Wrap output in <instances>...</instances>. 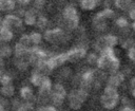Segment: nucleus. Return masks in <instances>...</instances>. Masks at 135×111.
<instances>
[{
    "instance_id": "1",
    "label": "nucleus",
    "mask_w": 135,
    "mask_h": 111,
    "mask_svg": "<svg viewBox=\"0 0 135 111\" xmlns=\"http://www.w3.org/2000/svg\"><path fill=\"white\" fill-rule=\"evenodd\" d=\"M43 38L51 43H58V42H63L68 40L69 36L65 34L61 29H54V30H47L44 32Z\"/></svg>"
},
{
    "instance_id": "2",
    "label": "nucleus",
    "mask_w": 135,
    "mask_h": 111,
    "mask_svg": "<svg viewBox=\"0 0 135 111\" xmlns=\"http://www.w3.org/2000/svg\"><path fill=\"white\" fill-rule=\"evenodd\" d=\"M1 24H2L3 27H7V29H12V27L19 29V27L22 26V20H21V18H19L16 15L8 14L1 21Z\"/></svg>"
},
{
    "instance_id": "3",
    "label": "nucleus",
    "mask_w": 135,
    "mask_h": 111,
    "mask_svg": "<svg viewBox=\"0 0 135 111\" xmlns=\"http://www.w3.org/2000/svg\"><path fill=\"white\" fill-rule=\"evenodd\" d=\"M86 55V51L84 48H75L73 50H70L69 52H66V56H68V61H76L78 59L83 58Z\"/></svg>"
},
{
    "instance_id": "4",
    "label": "nucleus",
    "mask_w": 135,
    "mask_h": 111,
    "mask_svg": "<svg viewBox=\"0 0 135 111\" xmlns=\"http://www.w3.org/2000/svg\"><path fill=\"white\" fill-rule=\"evenodd\" d=\"M118 100H119V96H108V95L102 94L100 97L101 105L103 106V108L109 109V110L114 109L117 106Z\"/></svg>"
},
{
    "instance_id": "5",
    "label": "nucleus",
    "mask_w": 135,
    "mask_h": 111,
    "mask_svg": "<svg viewBox=\"0 0 135 111\" xmlns=\"http://www.w3.org/2000/svg\"><path fill=\"white\" fill-rule=\"evenodd\" d=\"M93 25L95 26L96 30L98 31H104L107 29V22H105V18L101 15V13H97L94 18H93Z\"/></svg>"
},
{
    "instance_id": "6",
    "label": "nucleus",
    "mask_w": 135,
    "mask_h": 111,
    "mask_svg": "<svg viewBox=\"0 0 135 111\" xmlns=\"http://www.w3.org/2000/svg\"><path fill=\"white\" fill-rule=\"evenodd\" d=\"M68 98H69V106L73 109V110H78L81 108L82 106V103L79 100V98L77 97L76 95V90H73L69 93L68 95Z\"/></svg>"
},
{
    "instance_id": "7",
    "label": "nucleus",
    "mask_w": 135,
    "mask_h": 111,
    "mask_svg": "<svg viewBox=\"0 0 135 111\" xmlns=\"http://www.w3.org/2000/svg\"><path fill=\"white\" fill-rule=\"evenodd\" d=\"M24 22L27 25H34L36 24V20H37V13L35 11V8H31L28 11H25L24 14Z\"/></svg>"
},
{
    "instance_id": "8",
    "label": "nucleus",
    "mask_w": 135,
    "mask_h": 111,
    "mask_svg": "<svg viewBox=\"0 0 135 111\" xmlns=\"http://www.w3.org/2000/svg\"><path fill=\"white\" fill-rule=\"evenodd\" d=\"M63 17H64V20H73V19L79 18L76 8L73 7V6H66L64 8V11H63Z\"/></svg>"
},
{
    "instance_id": "9",
    "label": "nucleus",
    "mask_w": 135,
    "mask_h": 111,
    "mask_svg": "<svg viewBox=\"0 0 135 111\" xmlns=\"http://www.w3.org/2000/svg\"><path fill=\"white\" fill-rule=\"evenodd\" d=\"M14 63L16 64L17 69L19 71H25L27 70L28 68V61L24 58V57H15V60H14Z\"/></svg>"
},
{
    "instance_id": "10",
    "label": "nucleus",
    "mask_w": 135,
    "mask_h": 111,
    "mask_svg": "<svg viewBox=\"0 0 135 111\" xmlns=\"http://www.w3.org/2000/svg\"><path fill=\"white\" fill-rule=\"evenodd\" d=\"M13 32L11 29H7V27H1L0 30V39L4 42H7V41H11L13 39Z\"/></svg>"
},
{
    "instance_id": "11",
    "label": "nucleus",
    "mask_w": 135,
    "mask_h": 111,
    "mask_svg": "<svg viewBox=\"0 0 135 111\" xmlns=\"http://www.w3.org/2000/svg\"><path fill=\"white\" fill-rule=\"evenodd\" d=\"M27 50L28 48H25L24 45H22L21 43L17 42L15 44V48H14V54H15V57H24L27 53Z\"/></svg>"
},
{
    "instance_id": "12",
    "label": "nucleus",
    "mask_w": 135,
    "mask_h": 111,
    "mask_svg": "<svg viewBox=\"0 0 135 111\" xmlns=\"http://www.w3.org/2000/svg\"><path fill=\"white\" fill-rule=\"evenodd\" d=\"M20 96H21L24 100L31 101V99L33 98L34 94H33V91H32V89H31L30 87L24 86V87H22V88L20 89Z\"/></svg>"
},
{
    "instance_id": "13",
    "label": "nucleus",
    "mask_w": 135,
    "mask_h": 111,
    "mask_svg": "<svg viewBox=\"0 0 135 111\" xmlns=\"http://www.w3.org/2000/svg\"><path fill=\"white\" fill-rule=\"evenodd\" d=\"M0 92L3 96L5 97H9V96H13L14 95V92H15V88L12 84L9 85H4L0 88Z\"/></svg>"
},
{
    "instance_id": "14",
    "label": "nucleus",
    "mask_w": 135,
    "mask_h": 111,
    "mask_svg": "<svg viewBox=\"0 0 135 111\" xmlns=\"http://www.w3.org/2000/svg\"><path fill=\"white\" fill-rule=\"evenodd\" d=\"M110 61H111V59H110L109 57H107L105 55L101 54V56L98 57V60H97V67H98L99 69H101V70H105V69H108V67H109Z\"/></svg>"
},
{
    "instance_id": "15",
    "label": "nucleus",
    "mask_w": 135,
    "mask_h": 111,
    "mask_svg": "<svg viewBox=\"0 0 135 111\" xmlns=\"http://www.w3.org/2000/svg\"><path fill=\"white\" fill-rule=\"evenodd\" d=\"M43 78H44V76H43L42 74H40V73H38V72L35 71V72L32 74V76H31V82H32L34 86L39 87V86L41 85Z\"/></svg>"
},
{
    "instance_id": "16",
    "label": "nucleus",
    "mask_w": 135,
    "mask_h": 111,
    "mask_svg": "<svg viewBox=\"0 0 135 111\" xmlns=\"http://www.w3.org/2000/svg\"><path fill=\"white\" fill-rule=\"evenodd\" d=\"M104 40H105L107 47H108V48H112V49H113V47H115V45L118 43L117 37H116L115 35H111V34L105 35V36H104Z\"/></svg>"
},
{
    "instance_id": "17",
    "label": "nucleus",
    "mask_w": 135,
    "mask_h": 111,
    "mask_svg": "<svg viewBox=\"0 0 135 111\" xmlns=\"http://www.w3.org/2000/svg\"><path fill=\"white\" fill-rule=\"evenodd\" d=\"M53 59H54L56 67H59V66L63 64L65 61H68V56H66V53H61V54L53 56Z\"/></svg>"
},
{
    "instance_id": "18",
    "label": "nucleus",
    "mask_w": 135,
    "mask_h": 111,
    "mask_svg": "<svg viewBox=\"0 0 135 111\" xmlns=\"http://www.w3.org/2000/svg\"><path fill=\"white\" fill-rule=\"evenodd\" d=\"M120 67V62L118 60V58L114 59V60H111L110 63H109V67H108V70L111 74H115L118 72V69Z\"/></svg>"
},
{
    "instance_id": "19",
    "label": "nucleus",
    "mask_w": 135,
    "mask_h": 111,
    "mask_svg": "<svg viewBox=\"0 0 135 111\" xmlns=\"http://www.w3.org/2000/svg\"><path fill=\"white\" fill-rule=\"evenodd\" d=\"M97 5V1L96 0H81V7L83 10L90 11L95 8Z\"/></svg>"
},
{
    "instance_id": "20",
    "label": "nucleus",
    "mask_w": 135,
    "mask_h": 111,
    "mask_svg": "<svg viewBox=\"0 0 135 111\" xmlns=\"http://www.w3.org/2000/svg\"><path fill=\"white\" fill-rule=\"evenodd\" d=\"M115 5L120 10H128L132 5V0H115Z\"/></svg>"
},
{
    "instance_id": "21",
    "label": "nucleus",
    "mask_w": 135,
    "mask_h": 111,
    "mask_svg": "<svg viewBox=\"0 0 135 111\" xmlns=\"http://www.w3.org/2000/svg\"><path fill=\"white\" fill-rule=\"evenodd\" d=\"M50 99L52 100V103L54 104V106H61L63 100H64V97L56 94V93H53L51 92V95H50Z\"/></svg>"
},
{
    "instance_id": "22",
    "label": "nucleus",
    "mask_w": 135,
    "mask_h": 111,
    "mask_svg": "<svg viewBox=\"0 0 135 111\" xmlns=\"http://www.w3.org/2000/svg\"><path fill=\"white\" fill-rule=\"evenodd\" d=\"M13 54V50L9 45L7 44H3L0 47V56L5 58V57H9Z\"/></svg>"
},
{
    "instance_id": "23",
    "label": "nucleus",
    "mask_w": 135,
    "mask_h": 111,
    "mask_svg": "<svg viewBox=\"0 0 135 111\" xmlns=\"http://www.w3.org/2000/svg\"><path fill=\"white\" fill-rule=\"evenodd\" d=\"M81 80L86 81V82H89V84L92 85V82L95 80V74H94V72L93 71H86V72H84L82 74V76H81Z\"/></svg>"
},
{
    "instance_id": "24",
    "label": "nucleus",
    "mask_w": 135,
    "mask_h": 111,
    "mask_svg": "<svg viewBox=\"0 0 135 111\" xmlns=\"http://www.w3.org/2000/svg\"><path fill=\"white\" fill-rule=\"evenodd\" d=\"M120 84H121V82H120V80L118 79V77L116 76V74H112V75L109 77V79H108V86H110V87H113V88H116V89H117Z\"/></svg>"
},
{
    "instance_id": "25",
    "label": "nucleus",
    "mask_w": 135,
    "mask_h": 111,
    "mask_svg": "<svg viewBox=\"0 0 135 111\" xmlns=\"http://www.w3.org/2000/svg\"><path fill=\"white\" fill-rule=\"evenodd\" d=\"M52 92L53 93H56V94H58V95H60L62 97H65L66 96V91H65V89L63 88V86L61 84H56L54 86Z\"/></svg>"
},
{
    "instance_id": "26",
    "label": "nucleus",
    "mask_w": 135,
    "mask_h": 111,
    "mask_svg": "<svg viewBox=\"0 0 135 111\" xmlns=\"http://www.w3.org/2000/svg\"><path fill=\"white\" fill-rule=\"evenodd\" d=\"M15 1L14 0H5L1 4V11H13L15 8Z\"/></svg>"
},
{
    "instance_id": "27",
    "label": "nucleus",
    "mask_w": 135,
    "mask_h": 111,
    "mask_svg": "<svg viewBox=\"0 0 135 111\" xmlns=\"http://www.w3.org/2000/svg\"><path fill=\"white\" fill-rule=\"evenodd\" d=\"M76 95H77V97L79 98V100H80L81 103H84V101L86 100L88 96H89V92L79 88V89L76 90Z\"/></svg>"
},
{
    "instance_id": "28",
    "label": "nucleus",
    "mask_w": 135,
    "mask_h": 111,
    "mask_svg": "<svg viewBox=\"0 0 135 111\" xmlns=\"http://www.w3.org/2000/svg\"><path fill=\"white\" fill-rule=\"evenodd\" d=\"M30 38H31L32 43L38 44V43H40L41 40H42V35H41L40 33H38V32H33V33H31Z\"/></svg>"
},
{
    "instance_id": "29",
    "label": "nucleus",
    "mask_w": 135,
    "mask_h": 111,
    "mask_svg": "<svg viewBox=\"0 0 135 111\" xmlns=\"http://www.w3.org/2000/svg\"><path fill=\"white\" fill-rule=\"evenodd\" d=\"M33 110H34V107H33V104L31 101H26L24 104H21L16 109V111H33Z\"/></svg>"
},
{
    "instance_id": "30",
    "label": "nucleus",
    "mask_w": 135,
    "mask_h": 111,
    "mask_svg": "<svg viewBox=\"0 0 135 111\" xmlns=\"http://www.w3.org/2000/svg\"><path fill=\"white\" fill-rule=\"evenodd\" d=\"M19 43H21L22 45H24L25 48H30L32 41H31V38H30V35H26V34H23L21 35L20 39H19Z\"/></svg>"
},
{
    "instance_id": "31",
    "label": "nucleus",
    "mask_w": 135,
    "mask_h": 111,
    "mask_svg": "<svg viewBox=\"0 0 135 111\" xmlns=\"http://www.w3.org/2000/svg\"><path fill=\"white\" fill-rule=\"evenodd\" d=\"M103 94L104 95H108V96H119L117 89L116 88H113V87H110V86H107L104 88Z\"/></svg>"
},
{
    "instance_id": "32",
    "label": "nucleus",
    "mask_w": 135,
    "mask_h": 111,
    "mask_svg": "<svg viewBox=\"0 0 135 111\" xmlns=\"http://www.w3.org/2000/svg\"><path fill=\"white\" fill-rule=\"evenodd\" d=\"M46 24H47V19H46L45 17L39 16V17L37 18V20H36V25H37V27H39V29H44V27L46 26Z\"/></svg>"
},
{
    "instance_id": "33",
    "label": "nucleus",
    "mask_w": 135,
    "mask_h": 111,
    "mask_svg": "<svg viewBox=\"0 0 135 111\" xmlns=\"http://www.w3.org/2000/svg\"><path fill=\"white\" fill-rule=\"evenodd\" d=\"M105 48H108V47H107V43H105L104 37H100V38L97 40V42H96V49H97L98 51L102 52Z\"/></svg>"
},
{
    "instance_id": "34",
    "label": "nucleus",
    "mask_w": 135,
    "mask_h": 111,
    "mask_svg": "<svg viewBox=\"0 0 135 111\" xmlns=\"http://www.w3.org/2000/svg\"><path fill=\"white\" fill-rule=\"evenodd\" d=\"M101 13V15L105 18V19H111V18H113L114 16H115V13H114V11L113 10H111V8H109V7H107V8H104L102 12H100Z\"/></svg>"
},
{
    "instance_id": "35",
    "label": "nucleus",
    "mask_w": 135,
    "mask_h": 111,
    "mask_svg": "<svg viewBox=\"0 0 135 111\" xmlns=\"http://www.w3.org/2000/svg\"><path fill=\"white\" fill-rule=\"evenodd\" d=\"M116 24H117V26H119V27H121V29H124V27L128 26L129 22H128V20H127L124 17H119V18L116 20Z\"/></svg>"
},
{
    "instance_id": "36",
    "label": "nucleus",
    "mask_w": 135,
    "mask_h": 111,
    "mask_svg": "<svg viewBox=\"0 0 135 111\" xmlns=\"http://www.w3.org/2000/svg\"><path fill=\"white\" fill-rule=\"evenodd\" d=\"M88 62L90 63V64H97V60H98V57H97V55L95 54V53H90L89 55H88Z\"/></svg>"
},
{
    "instance_id": "37",
    "label": "nucleus",
    "mask_w": 135,
    "mask_h": 111,
    "mask_svg": "<svg viewBox=\"0 0 135 111\" xmlns=\"http://www.w3.org/2000/svg\"><path fill=\"white\" fill-rule=\"evenodd\" d=\"M134 47H135V42H134V40L131 39V38L127 39V40L122 43V48H123V49H127V50H130L131 48H134Z\"/></svg>"
},
{
    "instance_id": "38",
    "label": "nucleus",
    "mask_w": 135,
    "mask_h": 111,
    "mask_svg": "<svg viewBox=\"0 0 135 111\" xmlns=\"http://www.w3.org/2000/svg\"><path fill=\"white\" fill-rule=\"evenodd\" d=\"M11 82H12V77H11L9 75L3 74L2 77H1V79H0V84H1L2 86H4V85H9Z\"/></svg>"
},
{
    "instance_id": "39",
    "label": "nucleus",
    "mask_w": 135,
    "mask_h": 111,
    "mask_svg": "<svg viewBox=\"0 0 135 111\" xmlns=\"http://www.w3.org/2000/svg\"><path fill=\"white\" fill-rule=\"evenodd\" d=\"M45 5V0H34V7L36 10H40Z\"/></svg>"
},
{
    "instance_id": "40",
    "label": "nucleus",
    "mask_w": 135,
    "mask_h": 111,
    "mask_svg": "<svg viewBox=\"0 0 135 111\" xmlns=\"http://www.w3.org/2000/svg\"><path fill=\"white\" fill-rule=\"evenodd\" d=\"M128 56H129V58L133 62H135V47L134 48H131L130 50H128Z\"/></svg>"
},
{
    "instance_id": "41",
    "label": "nucleus",
    "mask_w": 135,
    "mask_h": 111,
    "mask_svg": "<svg viewBox=\"0 0 135 111\" xmlns=\"http://www.w3.org/2000/svg\"><path fill=\"white\" fill-rule=\"evenodd\" d=\"M129 16H130V18H131L132 20L135 21V8H134V7L130 10V12H129Z\"/></svg>"
},
{
    "instance_id": "42",
    "label": "nucleus",
    "mask_w": 135,
    "mask_h": 111,
    "mask_svg": "<svg viewBox=\"0 0 135 111\" xmlns=\"http://www.w3.org/2000/svg\"><path fill=\"white\" fill-rule=\"evenodd\" d=\"M17 2L21 5H26V4L30 3V0H17Z\"/></svg>"
},
{
    "instance_id": "43",
    "label": "nucleus",
    "mask_w": 135,
    "mask_h": 111,
    "mask_svg": "<svg viewBox=\"0 0 135 111\" xmlns=\"http://www.w3.org/2000/svg\"><path fill=\"white\" fill-rule=\"evenodd\" d=\"M130 85H131L132 88H135V77L131 78V80H130Z\"/></svg>"
},
{
    "instance_id": "44",
    "label": "nucleus",
    "mask_w": 135,
    "mask_h": 111,
    "mask_svg": "<svg viewBox=\"0 0 135 111\" xmlns=\"http://www.w3.org/2000/svg\"><path fill=\"white\" fill-rule=\"evenodd\" d=\"M3 66H4V60H3V57L0 56V69H2Z\"/></svg>"
},
{
    "instance_id": "45",
    "label": "nucleus",
    "mask_w": 135,
    "mask_h": 111,
    "mask_svg": "<svg viewBox=\"0 0 135 111\" xmlns=\"http://www.w3.org/2000/svg\"><path fill=\"white\" fill-rule=\"evenodd\" d=\"M121 111H135L134 109H132V108H130V107H124Z\"/></svg>"
},
{
    "instance_id": "46",
    "label": "nucleus",
    "mask_w": 135,
    "mask_h": 111,
    "mask_svg": "<svg viewBox=\"0 0 135 111\" xmlns=\"http://www.w3.org/2000/svg\"><path fill=\"white\" fill-rule=\"evenodd\" d=\"M0 111H4V107H3V105L0 103Z\"/></svg>"
},
{
    "instance_id": "47",
    "label": "nucleus",
    "mask_w": 135,
    "mask_h": 111,
    "mask_svg": "<svg viewBox=\"0 0 135 111\" xmlns=\"http://www.w3.org/2000/svg\"><path fill=\"white\" fill-rule=\"evenodd\" d=\"M132 95L135 97V88H133V89H132Z\"/></svg>"
},
{
    "instance_id": "48",
    "label": "nucleus",
    "mask_w": 135,
    "mask_h": 111,
    "mask_svg": "<svg viewBox=\"0 0 135 111\" xmlns=\"http://www.w3.org/2000/svg\"><path fill=\"white\" fill-rule=\"evenodd\" d=\"M132 29H133V30L135 31V21H134V22L132 23Z\"/></svg>"
},
{
    "instance_id": "49",
    "label": "nucleus",
    "mask_w": 135,
    "mask_h": 111,
    "mask_svg": "<svg viewBox=\"0 0 135 111\" xmlns=\"http://www.w3.org/2000/svg\"><path fill=\"white\" fill-rule=\"evenodd\" d=\"M1 21H2V20H1V17H0V30H1V27H2V24H1Z\"/></svg>"
},
{
    "instance_id": "50",
    "label": "nucleus",
    "mask_w": 135,
    "mask_h": 111,
    "mask_svg": "<svg viewBox=\"0 0 135 111\" xmlns=\"http://www.w3.org/2000/svg\"><path fill=\"white\" fill-rule=\"evenodd\" d=\"M0 11H1V3H0Z\"/></svg>"
}]
</instances>
